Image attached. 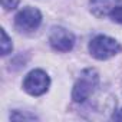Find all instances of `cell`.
I'll list each match as a JSON object with an SVG mask.
<instances>
[{
    "label": "cell",
    "instance_id": "obj_10",
    "mask_svg": "<svg viewBox=\"0 0 122 122\" xmlns=\"http://www.w3.org/2000/svg\"><path fill=\"white\" fill-rule=\"evenodd\" d=\"M0 3H2V6H3L5 10L9 12V10H13V9H16L19 6L20 0H0Z\"/></svg>",
    "mask_w": 122,
    "mask_h": 122
},
{
    "label": "cell",
    "instance_id": "obj_5",
    "mask_svg": "<svg viewBox=\"0 0 122 122\" xmlns=\"http://www.w3.org/2000/svg\"><path fill=\"white\" fill-rule=\"evenodd\" d=\"M49 45L56 52H71L75 46V36L65 27H53L49 35Z\"/></svg>",
    "mask_w": 122,
    "mask_h": 122
},
{
    "label": "cell",
    "instance_id": "obj_7",
    "mask_svg": "<svg viewBox=\"0 0 122 122\" xmlns=\"http://www.w3.org/2000/svg\"><path fill=\"white\" fill-rule=\"evenodd\" d=\"M12 50H13L12 39L7 36L5 29H0V52H2V56H6V55L12 53Z\"/></svg>",
    "mask_w": 122,
    "mask_h": 122
},
{
    "label": "cell",
    "instance_id": "obj_2",
    "mask_svg": "<svg viewBox=\"0 0 122 122\" xmlns=\"http://www.w3.org/2000/svg\"><path fill=\"white\" fill-rule=\"evenodd\" d=\"M121 49H122V46L119 45L118 40H115L109 36H105V35L95 36L88 45V50H89L91 56L98 60H108V59L113 57L115 55H118L121 52Z\"/></svg>",
    "mask_w": 122,
    "mask_h": 122
},
{
    "label": "cell",
    "instance_id": "obj_6",
    "mask_svg": "<svg viewBox=\"0 0 122 122\" xmlns=\"http://www.w3.org/2000/svg\"><path fill=\"white\" fill-rule=\"evenodd\" d=\"M121 0H89V10L96 17H103L109 15Z\"/></svg>",
    "mask_w": 122,
    "mask_h": 122
},
{
    "label": "cell",
    "instance_id": "obj_4",
    "mask_svg": "<svg viewBox=\"0 0 122 122\" xmlns=\"http://www.w3.org/2000/svg\"><path fill=\"white\" fill-rule=\"evenodd\" d=\"M49 86H50V78L42 69L30 71L23 81V91L30 96H40L46 93Z\"/></svg>",
    "mask_w": 122,
    "mask_h": 122
},
{
    "label": "cell",
    "instance_id": "obj_1",
    "mask_svg": "<svg viewBox=\"0 0 122 122\" xmlns=\"http://www.w3.org/2000/svg\"><path fill=\"white\" fill-rule=\"evenodd\" d=\"M99 85V73L93 68H86L81 72L72 89V99L76 103H83L91 98Z\"/></svg>",
    "mask_w": 122,
    "mask_h": 122
},
{
    "label": "cell",
    "instance_id": "obj_9",
    "mask_svg": "<svg viewBox=\"0 0 122 122\" xmlns=\"http://www.w3.org/2000/svg\"><path fill=\"white\" fill-rule=\"evenodd\" d=\"M109 17L112 19V22L122 25V6H116V7L109 13Z\"/></svg>",
    "mask_w": 122,
    "mask_h": 122
},
{
    "label": "cell",
    "instance_id": "obj_11",
    "mask_svg": "<svg viewBox=\"0 0 122 122\" xmlns=\"http://www.w3.org/2000/svg\"><path fill=\"white\" fill-rule=\"evenodd\" d=\"M112 119H113V121H122V108H121V109H118L116 112H113Z\"/></svg>",
    "mask_w": 122,
    "mask_h": 122
},
{
    "label": "cell",
    "instance_id": "obj_3",
    "mask_svg": "<svg viewBox=\"0 0 122 122\" xmlns=\"http://www.w3.org/2000/svg\"><path fill=\"white\" fill-rule=\"evenodd\" d=\"M42 23V13L32 6L23 7L15 16V27L20 33H32L39 29Z\"/></svg>",
    "mask_w": 122,
    "mask_h": 122
},
{
    "label": "cell",
    "instance_id": "obj_8",
    "mask_svg": "<svg viewBox=\"0 0 122 122\" xmlns=\"http://www.w3.org/2000/svg\"><path fill=\"white\" fill-rule=\"evenodd\" d=\"M9 118H10V121H17V122H20V121H36L37 119L36 115L29 113V112H22V111H13V112H10Z\"/></svg>",
    "mask_w": 122,
    "mask_h": 122
}]
</instances>
